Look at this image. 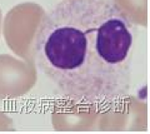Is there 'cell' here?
<instances>
[{
    "mask_svg": "<svg viewBox=\"0 0 150 134\" xmlns=\"http://www.w3.org/2000/svg\"><path fill=\"white\" fill-rule=\"evenodd\" d=\"M133 40L110 0H63L44 14L34 63L64 98L104 105L129 90Z\"/></svg>",
    "mask_w": 150,
    "mask_h": 134,
    "instance_id": "6da1fadb",
    "label": "cell"
},
{
    "mask_svg": "<svg viewBox=\"0 0 150 134\" xmlns=\"http://www.w3.org/2000/svg\"><path fill=\"white\" fill-rule=\"evenodd\" d=\"M45 10L36 3H21L5 15L3 34L9 49L25 62L34 63V43Z\"/></svg>",
    "mask_w": 150,
    "mask_h": 134,
    "instance_id": "7a4b0ae2",
    "label": "cell"
},
{
    "mask_svg": "<svg viewBox=\"0 0 150 134\" xmlns=\"http://www.w3.org/2000/svg\"><path fill=\"white\" fill-rule=\"evenodd\" d=\"M146 104L135 96L123 95L99 109V117L94 130H146Z\"/></svg>",
    "mask_w": 150,
    "mask_h": 134,
    "instance_id": "3957f363",
    "label": "cell"
},
{
    "mask_svg": "<svg viewBox=\"0 0 150 134\" xmlns=\"http://www.w3.org/2000/svg\"><path fill=\"white\" fill-rule=\"evenodd\" d=\"M100 107L98 104L63 98L53 105L51 123L58 132L94 130Z\"/></svg>",
    "mask_w": 150,
    "mask_h": 134,
    "instance_id": "277c9868",
    "label": "cell"
},
{
    "mask_svg": "<svg viewBox=\"0 0 150 134\" xmlns=\"http://www.w3.org/2000/svg\"><path fill=\"white\" fill-rule=\"evenodd\" d=\"M35 64L11 55H0V99H15L28 94L36 84Z\"/></svg>",
    "mask_w": 150,
    "mask_h": 134,
    "instance_id": "5b68a950",
    "label": "cell"
},
{
    "mask_svg": "<svg viewBox=\"0 0 150 134\" xmlns=\"http://www.w3.org/2000/svg\"><path fill=\"white\" fill-rule=\"evenodd\" d=\"M112 5L130 24L148 25V0H112Z\"/></svg>",
    "mask_w": 150,
    "mask_h": 134,
    "instance_id": "8992f818",
    "label": "cell"
},
{
    "mask_svg": "<svg viewBox=\"0 0 150 134\" xmlns=\"http://www.w3.org/2000/svg\"><path fill=\"white\" fill-rule=\"evenodd\" d=\"M14 130L13 119L0 110V132H10Z\"/></svg>",
    "mask_w": 150,
    "mask_h": 134,
    "instance_id": "52a82bcc",
    "label": "cell"
},
{
    "mask_svg": "<svg viewBox=\"0 0 150 134\" xmlns=\"http://www.w3.org/2000/svg\"><path fill=\"white\" fill-rule=\"evenodd\" d=\"M0 30H1V10H0Z\"/></svg>",
    "mask_w": 150,
    "mask_h": 134,
    "instance_id": "ba28073f",
    "label": "cell"
}]
</instances>
